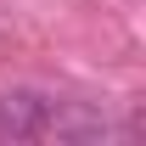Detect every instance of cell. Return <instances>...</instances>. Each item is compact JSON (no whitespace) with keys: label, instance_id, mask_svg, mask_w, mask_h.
Masks as SVG:
<instances>
[{"label":"cell","instance_id":"6da1fadb","mask_svg":"<svg viewBox=\"0 0 146 146\" xmlns=\"http://www.w3.org/2000/svg\"><path fill=\"white\" fill-rule=\"evenodd\" d=\"M56 96L39 84H0V141L23 146V141H45Z\"/></svg>","mask_w":146,"mask_h":146},{"label":"cell","instance_id":"7a4b0ae2","mask_svg":"<svg viewBox=\"0 0 146 146\" xmlns=\"http://www.w3.org/2000/svg\"><path fill=\"white\" fill-rule=\"evenodd\" d=\"M112 135H118V124H112L101 107H90V101H62V96H56L51 124H45V141L84 146V141H112Z\"/></svg>","mask_w":146,"mask_h":146}]
</instances>
